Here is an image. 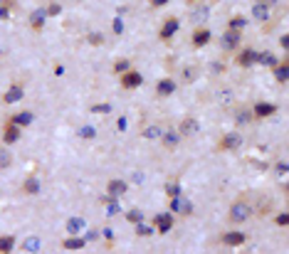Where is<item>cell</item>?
Segmentation results:
<instances>
[{"instance_id": "1", "label": "cell", "mask_w": 289, "mask_h": 254, "mask_svg": "<svg viewBox=\"0 0 289 254\" xmlns=\"http://www.w3.org/2000/svg\"><path fill=\"white\" fill-rule=\"evenodd\" d=\"M252 212H255V205L247 202L245 198H240V200H235V202L230 205V210H228V220H230L232 225H242V222H247L250 217H252Z\"/></svg>"}, {"instance_id": "2", "label": "cell", "mask_w": 289, "mask_h": 254, "mask_svg": "<svg viewBox=\"0 0 289 254\" xmlns=\"http://www.w3.org/2000/svg\"><path fill=\"white\" fill-rule=\"evenodd\" d=\"M141 84H143V74H141L138 69L131 67L129 72H124V74H121V87H124V89L131 91V89H138Z\"/></svg>"}, {"instance_id": "3", "label": "cell", "mask_w": 289, "mask_h": 254, "mask_svg": "<svg viewBox=\"0 0 289 254\" xmlns=\"http://www.w3.org/2000/svg\"><path fill=\"white\" fill-rule=\"evenodd\" d=\"M242 146V133L240 131H230V133H225L223 138H220V151H237Z\"/></svg>"}, {"instance_id": "4", "label": "cell", "mask_w": 289, "mask_h": 254, "mask_svg": "<svg viewBox=\"0 0 289 254\" xmlns=\"http://www.w3.org/2000/svg\"><path fill=\"white\" fill-rule=\"evenodd\" d=\"M240 37H242V32H237V30H225V32H223V40H220L223 52L237 50V47H240Z\"/></svg>"}, {"instance_id": "5", "label": "cell", "mask_w": 289, "mask_h": 254, "mask_svg": "<svg viewBox=\"0 0 289 254\" xmlns=\"http://www.w3.org/2000/svg\"><path fill=\"white\" fill-rule=\"evenodd\" d=\"M257 57H260V50H240L237 52V57H235V62L240 64V67H252V64H257Z\"/></svg>"}, {"instance_id": "6", "label": "cell", "mask_w": 289, "mask_h": 254, "mask_svg": "<svg viewBox=\"0 0 289 254\" xmlns=\"http://www.w3.org/2000/svg\"><path fill=\"white\" fill-rule=\"evenodd\" d=\"M154 227H156L161 235L171 232V227H173V212H161V215H156V217H154Z\"/></svg>"}, {"instance_id": "7", "label": "cell", "mask_w": 289, "mask_h": 254, "mask_svg": "<svg viewBox=\"0 0 289 254\" xmlns=\"http://www.w3.org/2000/svg\"><path fill=\"white\" fill-rule=\"evenodd\" d=\"M178 27H180V20H178V18H166V22L161 25L158 37H161V40H171L173 35L178 32Z\"/></svg>"}, {"instance_id": "8", "label": "cell", "mask_w": 289, "mask_h": 254, "mask_svg": "<svg viewBox=\"0 0 289 254\" xmlns=\"http://www.w3.org/2000/svg\"><path fill=\"white\" fill-rule=\"evenodd\" d=\"M210 40H212V32H210V30H205V27H198V30L193 32V37H191V42H193V47H195V50H200V47L210 45Z\"/></svg>"}, {"instance_id": "9", "label": "cell", "mask_w": 289, "mask_h": 254, "mask_svg": "<svg viewBox=\"0 0 289 254\" xmlns=\"http://www.w3.org/2000/svg\"><path fill=\"white\" fill-rule=\"evenodd\" d=\"M274 111H277V106L270 101H260V104L252 106V116H257V119H270Z\"/></svg>"}, {"instance_id": "10", "label": "cell", "mask_w": 289, "mask_h": 254, "mask_svg": "<svg viewBox=\"0 0 289 254\" xmlns=\"http://www.w3.org/2000/svg\"><path fill=\"white\" fill-rule=\"evenodd\" d=\"M245 242H247V235H245V232L230 230V232L223 235V244H228V247H242Z\"/></svg>"}, {"instance_id": "11", "label": "cell", "mask_w": 289, "mask_h": 254, "mask_svg": "<svg viewBox=\"0 0 289 254\" xmlns=\"http://www.w3.org/2000/svg\"><path fill=\"white\" fill-rule=\"evenodd\" d=\"M20 133H22V128H18V126H13V124L8 121L5 128H3V143H5V146H13V143L20 141Z\"/></svg>"}, {"instance_id": "12", "label": "cell", "mask_w": 289, "mask_h": 254, "mask_svg": "<svg viewBox=\"0 0 289 254\" xmlns=\"http://www.w3.org/2000/svg\"><path fill=\"white\" fill-rule=\"evenodd\" d=\"M32 121H35V114L32 111H20V114H13L10 116V124L18 126V128H27Z\"/></svg>"}, {"instance_id": "13", "label": "cell", "mask_w": 289, "mask_h": 254, "mask_svg": "<svg viewBox=\"0 0 289 254\" xmlns=\"http://www.w3.org/2000/svg\"><path fill=\"white\" fill-rule=\"evenodd\" d=\"M45 20H47V13H45V8H38L32 15H30V27L35 30V32H42V27H45Z\"/></svg>"}, {"instance_id": "14", "label": "cell", "mask_w": 289, "mask_h": 254, "mask_svg": "<svg viewBox=\"0 0 289 254\" xmlns=\"http://www.w3.org/2000/svg\"><path fill=\"white\" fill-rule=\"evenodd\" d=\"M178 141H180V133L173 131V128L163 131V136H161V143H163V148H166V151H173V148L178 146Z\"/></svg>"}, {"instance_id": "15", "label": "cell", "mask_w": 289, "mask_h": 254, "mask_svg": "<svg viewBox=\"0 0 289 254\" xmlns=\"http://www.w3.org/2000/svg\"><path fill=\"white\" fill-rule=\"evenodd\" d=\"M129 190V185L124 183V180H109V183H106V193H109V198H119V195H124Z\"/></svg>"}, {"instance_id": "16", "label": "cell", "mask_w": 289, "mask_h": 254, "mask_svg": "<svg viewBox=\"0 0 289 254\" xmlns=\"http://www.w3.org/2000/svg\"><path fill=\"white\" fill-rule=\"evenodd\" d=\"M25 96V89H22V84H13L5 94H3V101L5 104H18L20 99Z\"/></svg>"}, {"instance_id": "17", "label": "cell", "mask_w": 289, "mask_h": 254, "mask_svg": "<svg viewBox=\"0 0 289 254\" xmlns=\"http://www.w3.org/2000/svg\"><path fill=\"white\" fill-rule=\"evenodd\" d=\"M252 121V106H237L235 109V124L237 126H245Z\"/></svg>"}, {"instance_id": "18", "label": "cell", "mask_w": 289, "mask_h": 254, "mask_svg": "<svg viewBox=\"0 0 289 254\" xmlns=\"http://www.w3.org/2000/svg\"><path fill=\"white\" fill-rule=\"evenodd\" d=\"M195 131H198V121L193 116H186L183 121H180V126H178V133L180 136H193Z\"/></svg>"}, {"instance_id": "19", "label": "cell", "mask_w": 289, "mask_h": 254, "mask_svg": "<svg viewBox=\"0 0 289 254\" xmlns=\"http://www.w3.org/2000/svg\"><path fill=\"white\" fill-rule=\"evenodd\" d=\"M252 18L260 20V22H267L272 18V8H267L262 3H255V5H252Z\"/></svg>"}, {"instance_id": "20", "label": "cell", "mask_w": 289, "mask_h": 254, "mask_svg": "<svg viewBox=\"0 0 289 254\" xmlns=\"http://www.w3.org/2000/svg\"><path fill=\"white\" fill-rule=\"evenodd\" d=\"M175 89H178V87H175V82H173L171 77H166V79H161V82L156 84V91H158V96H171Z\"/></svg>"}, {"instance_id": "21", "label": "cell", "mask_w": 289, "mask_h": 254, "mask_svg": "<svg viewBox=\"0 0 289 254\" xmlns=\"http://www.w3.org/2000/svg\"><path fill=\"white\" fill-rule=\"evenodd\" d=\"M22 190H25L27 195H38V193H40V180L35 178V175H30L25 183H22Z\"/></svg>"}, {"instance_id": "22", "label": "cell", "mask_w": 289, "mask_h": 254, "mask_svg": "<svg viewBox=\"0 0 289 254\" xmlns=\"http://www.w3.org/2000/svg\"><path fill=\"white\" fill-rule=\"evenodd\" d=\"M84 230V220H82V217H69V220H67V232L69 235H79Z\"/></svg>"}, {"instance_id": "23", "label": "cell", "mask_w": 289, "mask_h": 254, "mask_svg": "<svg viewBox=\"0 0 289 254\" xmlns=\"http://www.w3.org/2000/svg\"><path fill=\"white\" fill-rule=\"evenodd\" d=\"M15 249V237L13 235H3L0 237V254H10Z\"/></svg>"}, {"instance_id": "24", "label": "cell", "mask_w": 289, "mask_h": 254, "mask_svg": "<svg viewBox=\"0 0 289 254\" xmlns=\"http://www.w3.org/2000/svg\"><path fill=\"white\" fill-rule=\"evenodd\" d=\"M274 77H277L279 84H284V82L289 79V64H287V62H282V64L274 67Z\"/></svg>"}, {"instance_id": "25", "label": "cell", "mask_w": 289, "mask_h": 254, "mask_svg": "<svg viewBox=\"0 0 289 254\" xmlns=\"http://www.w3.org/2000/svg\"><path fill=\"white\" fill-rule=\"evenodd\" d=\"M245 27H247V18H242V15H235V18L228 20V30H237V32H242Z\"/></svg>"}, {"instance_id": "26", "label": "cell", "mask_w": 289, "mask_h": 254, "mask_svg": "<svg viewBox=\"0 0 289 254\" xmlns=\"http://www.w3.org/2000/svg\"><path fill=\"white\" fill-rule=\"evenodd\" d=\"M257 62H260V64H265V67H270V69H274V67L279 64V59H277V57H274L272 52H260Z\"/></svg>"}, {"instance_id": "27", "label": "cell", "mask_w": 289, "mask_h": 254, "mask_svg": "<svg viewBox=\"0 0 289 254\" xmlns=\"http://www.w3.org/2000/svg\"><path fill=\"white\" fill-rule=\"evenodd\" d=\"M62 247H64V249H82V247H84V239L72 235V237H67V239H64V244H62Z\"/></svg>"}, {"instance_id": "28", "label": "cell", "mask_w": 289, "mask_h": 254, "mask_svg": "<svg viewBox=\"0 0 289 254\" xmlns=\"http://www.w3.org/2000/svg\"><path fill=\"white\" fill-rule=\"evenodd\" d=\"M13 8H15V3H13V0H3V3H0V20H8Z\"/></svg>"}, {"instance_id": "29", "label": "cell", "mask_w": 289, "mask_h": 254, "mask_svg": "<svg viewBox=\"0 0 289 254\" xmlns=\"http://www.w3.org/2000/svg\"><path fill=\"white\" fill-rule=\"evenodd\" d=\"M131 69V62L129 59H116L114 62V74H124V72Z\"/></svg>"}, {"instance_id": "30", "label": "cell", "mask_w": 289, "mask_h": 254, "mask_svg": "<svg viewBox=\"0 0 289 254\" xmlns=\"http://www.w3.org/2000/svg\"><path fill=\"white\" fill-rule=\"evenodd\" d=\"M10 163H13V156H10V151H5V148H0V170H5V168H10Z\"/></svg>"}, {"instance_id": "31", "label": "cell", "mask_w": 289, "mask_h": 254, "mask_svg": "<svg viewBox=\"0 0 289 254\" xmlns=\"http://www.w3.org/2000/svg\"><path fill=\"white\" fill-rule=\"evenodd\" d=\"M126 220H129V222H134V225H138V222H143V212L134 207V210H129V212H126Z\"/></svg>"}, {"instance_id": "32", "label": "cell", "mask_w": 289, "mask_h": 254, "mask_svg": "<svg viewBox=\"0 0 289 254\" xmlns=\"http://www.w3.org/2000/svg\"><path fill=\"white\" fill-rule=\"evenodd\" d=\"M143 136H146V138H161L163 136V128L161 126H146V131H143Z\"/></svg>"}, {"instance_id": "33", "label": "cell", "mask_w": 289, "mask_h": 254, "mask_svg": "<svg viewBox=\"0 0 289 254\" xmlns=\"http://www.w3.org/2000/svg\"><path fill=\"white\" fill-rule=\"evenodd\" d=\"M40 249V237H27L25 239V252H38Z\"/></svg>"}, {"instance_id": "34", "label": "cell", "mask_w": 289, "mask_h": 254, "mask_svg": "<svg viewBox=\"0 0 289 254\" xmlns=\"http://www.w3.org/2000/svg\"><path fill=\"white\" fill-rule=\"evenodd\" d=\"M136 235L149 237V235H154V227H151V225H146V222H138V225H136Z\"/></svg>"}, {"instance_id": "35", "label": "cell", "mask_w": 289, "mask_h": 254, "mask_svg": "<svg viewBox=\"0 0 289 254\" xmlns=\"http://www.w3.org/2000/svg\"><path fill=\"white\" fill-rule=\"evenodd\" d=\"M89 111H92V114H109V111H112V106H109V104H94Z\"/></svg>"}, {"instance_id": "36", "label": "cell", "mask_w": 289, "mask_h": 254, "mask_svg": "<svg viewBox=\"0 0 289 254\" xmlns=\"http://www.w3.org/2000/svg\"><path fill=\"white\" fill-rule=\"evenodd\" d=\"M166 193H168V198H180V185L178 183H168L166 185Z\"/></svg>"}, {"instance_id": "37", "label": "cell", "mask_w": 289, "mask_h": 254, "mask_svg": "<svg viewBox=\"0 0 289 254\" xmlns=\"http://www.w3.org/2000/svg\"><path fill=\"white\" fill-rule=\"evenodd\" d=\"M79 136L89 141V138H94V136H96V131H94V126H82V128H79Z\"/></svg>"}, {"instance_id": "38", "label": "cell", "mask_w": 289, "mask_h": 254, "mask_svg": "<svg viewBox=\"0 0 289 254\" xmlns=\"http://www.w3.org/2000/svg\"><path fill=\"white\" fill-rule=\"evenodd\" d=\"M180 215H191L193 212V202L191 200H180V210H178Z\"/></svg>"}, {"instance_id": "39", "label": "cell", "mask_w": 289, "mask_h": 254, "mask_svg": "<svg viewBox=\"0 0 289 254\" xmlns=\"http://www.w3.org/2000/svg\"><path fill=\"white\" fill-rule=\"evenodd\" d=\"M274 225H279V227H287V225H289V215H287V212H279V215L274 217Z\"/></svg>"}, {"instance_id": "40", "label": "cell", "mask_w": 289, "mask_h": 254, "mask_svg": "<svg viewBox=\"0 0 289 254\" xmlns=\"http://www.w3.org/2000/svg\"><path fill=\"white\" fill-rule=\"evenodd\" d=\"M87 42H89V45H101V42H104V35H99V32H92L89 37H87Z\"/></svg>"}, {"instance_id": "41", "label": "cell", "mask_w": 289, "mask_h": 254, "mask_svg": "<svg viewBox=\"0 0 289 254\" xmlns=\"http://www.w3.org/2000/svg\"><path fill=\"white\" fill-rule=\"evenodd\" d=\"M45 13H47V15H59V13H62V8H59V3H55V0H52V3L45 8Z\"/></svg>"}, {"instance_id": "42", "label": "cell", "mask_w": 289, "mask_h": 254, "mask_svg": "<svg viewBox=\"0 0 289 254\" xmlns=\"http://www.w3.org/2000/svg\"><path fill=\"white\" fill-rule=\"evenodd\" d=\"M195 77H198L195 67H186V82H191V79H195Z\"/></svg>"}, {"instance_id": "43", "label": "cell", "mask_w": 289, "mask_h": 254, "mask_svg": "<svg viewBox=\"0 0 289 254\" xmlns=\"http://www.w3.org/2000/svg\"><path fill=\"white\" fill-rule=\"evenodd\" d=\"M168 207H171V212H178L180 210V198H171V205Z\"/></svg>"}, {"instance_id": "44", "label": "cell", "mask_w": 289, "mask_h": 254, "mask_svg": "<svg viewBox=\"0 0 289 254\" xmlns=\"http://www.w3.org/2000/svg\"><path fill=\"white\" fill-rule=\"evenodd\" d=\"M106 212H109V215H116V212H119V205H116V200H112V202H109V207H106Z\"/></svg>"}, {"instance_id": "45", "label": "cell", "mask_w": 289, "mask_h": 254, "mask_svg": "<svg viewBox=\"0 0 289 254\" xmlns=\"http://www.w3.org/2000/svg\"><path fill=\"white\" fill-rule=\"evenodd\" d=\"M168 3H171V0H151L154 8H163V5H168Z\"/></svg>"}, {"instance_id": "46", "label": "cell", "mask_w": 289, "mask_h": 254, "mask_svg": "<svg viewBox=\"0 0 289 254\" xmlns=\"http://www.w3.org/2000/svg\"><path fill=\"white\" fill-rule=\"evenodd\" d=\"M279 45H282L284 50L289 47V35H282V37H279Z\"/></svg>"}, {"instance_id": "47", "label": "cell", "mask_w": 289, "mask_h": 254, "mask_svg": "<svg viewBox=\"0 0 289 254\" xmlns=\"http://www.w3.org/2000/svg\"><path fill=\"white\" fill-rule=\"evenodd\" d=\"M114 32H116V35H121V32H124V27H121V20H114Z\"/></svg>"}, {"instance_id": "48", "label": "cell", "mask_w": 289, "mask_h": 254, "mask_svg": "<svg viewBox=\"0 0 289 254\" xmlns=\"http://www.w3.org/2000/svg\"><path fill=\"white\" fill-rule=\"evenodd\" d=\"M255 3H262V5H267V8H272V5L277 3V0H255Z\"/></svg>"}, {"instance_id": "49", "label": "cell", "mask_w": 289, "mask_h": 254, "mask_svg": "<svg viewBox=\"0 0 289 254\" xmlns=\"http://www.w3.org/2000/svg\"><path fill=\"white\" fill-rule=\"evenodd\" d=\"M119 131H126V119H119Z\"/></svg>"}, {"instance_id": "50", "label": "cell", "mask_w": 289, "mask_h": 254, "mask_svg": "<svg viewBox=\"0 0 289 254\" xmlns=\"http://www.w3.org/2000/svg\"><path fill=\"white\" fill-rule=\"evenodd\" d=\"M10 254H13V252H10Z\"/></svg>"}]
</instances>
